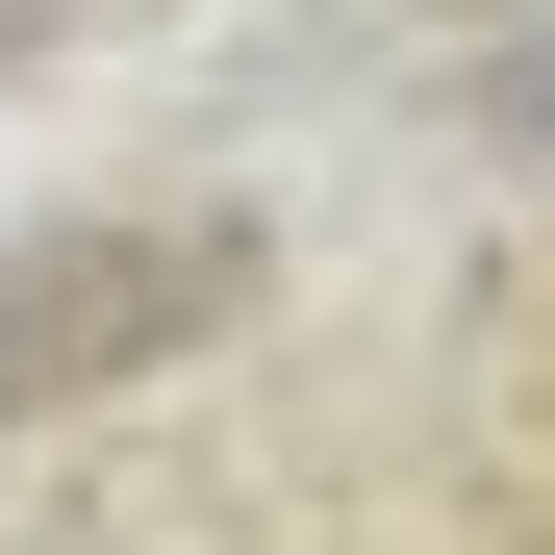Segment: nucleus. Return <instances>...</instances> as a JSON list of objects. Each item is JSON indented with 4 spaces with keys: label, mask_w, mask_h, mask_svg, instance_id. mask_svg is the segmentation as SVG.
<instances>
[{
    "label": "nucleus",
    "mask_w": 555,
    "mask_h": 555,
    "mask_svg": "<svg viewBox=\"0 0 555 555\" xmlns=\"http://www.w3.org/2000/svg\"><path fill=\"white\" fill-rule=\"evenodd\" d=\"M480 102H505V127L555 152V26H505V76H480Z\"/></svg>",
    "instance_id": "1"
}]
</instances>
